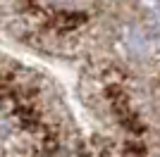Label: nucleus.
<instances>
[{"label": "nucleus", "mask_w": 160, "mask_h": 157, "mask_svg": "<svg viewBox=\"0 0 160 157\" xmlns=\"http://www.w3.org/2000/svg\"><path fill=\"white\" fill-rule=\"evenodd\" d=\"M55 2H69V0H55Z\"/></svg>", "instance_id": "1"}]
</instances>
